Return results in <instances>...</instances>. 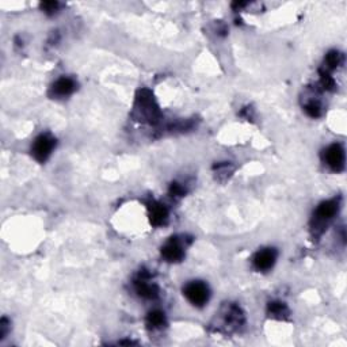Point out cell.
Segmentation results:
<instances>
[{
  "instance_id": "obj_1",
  "label": "cell",
  "mask_w": 347,
  "mask_h": 347,
  "mask_svg": "<svg viewBox=\"0 0 347 347\" xmlns=\"http://www.w3.org/2000/svg\"><path fill=\"white\" fill-rule=\"evenodd\" d=\"M184 294L191 304L197 307H202L208 303L209 300V290L206 285L201 282H191L188 283L184 288Z\"/></svg>"
},
{
  "instance_id": "obj_2",
  "label": "cell",
  "mask_w": 347,
  "mask_h": 347,
  "mask_svg": "<svg viewBox=\"0 0 347 347\" xmlns=\"http://www.w3.org/2000/svg\"><path fill=\"white\" fill-rule=\"evenodd\" d=\"M324 160L334 171H342L345 167V151L339 144L330 145L324 152Z\"/></svg>"
},
{
  "instance_id": "obj_3",
  "label": "cell",
  "mask_w": 347,
  "mask_h": 347,
  "mask_svg": "<svg viewBox=\"0 0 347 347\" xmlns=\"http://www.w3.org/2000/svg\"><path fill=\"white\" fill-rule=\"evenodd\" d=\"M55 147V141L52 137L42 134L38 139L34 141L33 145V155L38 162H45L49 158V155L52 154V149Z\"/></svg>"
},
{
  "instance_id": "obj_4",
  "label": "cell",
  "mask_w": 347,
  "mask_h": 347,
  "mask_svg": "<svg viewBox=\"0 0 347 347\" xmlns=\"http://www.w3.org/2000/svg\"><path fill=\"white\" fill-rule=\"evenodd\" d=\"M275 258H277V254L274 250H263V251H259L255 258H254V264L258 270H262V271H266V270H270L273 267L274 263H275Z\"/></svg>"
},
{
  "instance_id": "obj_5",
  "label": "cell",
  "mask_w": 347,
  "mask_h": 347,
  "mask_svg": "<svg viewBox=\"0 0 347 347\" xmlns=\"http://www.w3.org/2000/svg\"><path fill=\"white\" fill-rule=\"evenodd\" d=\"M162 255L169 262H178V260L183 258V250L180 247V244L173 239L162 248Z\"/></svg>"
},
{
  "instance_id": "obj_6",
  "label": "cell",
  "mask_w": 347,
  "mask_h": 347,
  "mask_svg": "<svg viewBox=\"0 0 347 347\" xmlns=\"http://www.w3.org/2000/svg\"><path fill=\"white\" fill-rule=\"evenodd\" d=\"M75 89V83L74 80L70 79V78H61L56 82L53 85V91H55L56 95L59 96H67L70 95L72 91Z\"/></svg>"
},
{
  "instance_id": "obj_7",
  "label": "cell",
  "mask_w": 347,
  "mask_h": 347,
  "mask_svg": "<svg viewBox=\"0 0 347 347\" xmlns=\"http://www.w3.org/2000/svg\"><path fill=\"white\" fill-rule=\"evenodd\" d=\"M338 212V203L335 201H327L323 202L316 210V216L319 220H330L335 216Z\"/></svg>"
},
{
  "instance_id": "obj_8",
  "label": "cell",
  "mask_w": 347,
  "mask_h": 347,
  "mask_svg": "<svg viewBox=\"0 0 347 347\" xmlns=\"http://www.w3.org/2000/svg\"><path fill=\"white\" fill-rule=\"evenodd\" d=\"M149 217H151V223L154 224V225H160L167 218V210H166L163 205L154 203L149 208Z\"/></svg>"
},
{
  "instance_id": "obj_9",
  "label": "cell",
  "mask_w": 347,
  "mask_h": 347,
  "mask_svg": "<svg viewBox=\"0 0 347 347\" xmlns=\"http://www.w3.org/2000/svg\"><path fill=\"white\" fill-rule=\"evenodd\" d=\"M136 289H137V293H139L141 297L145 298H154L158 296V289L154 285H149L145 281H140L136 285Z\"/></svg>"
},
{
  "instance_id": "obj_10",
  "label": "cell",
  "mask_w": 347,
  "mask_h": 347,
  "mask_svg": "<svg viewBox=\"0 0 347 347\" xmlns=\"http://www.w3.org/2000/svg\"><path fill=\"white\" fill-rule=\"evenodd\" d=\"M148 324L151 327H162L164 324V315L159 311H154L148 315Z\"/></svg>"
},
{
  "instance_id": "obj_11",
  "label": "cell",
  "mask_w": 347,
  "mask_h": 347,
  "mask_svg": "<svg viewBox=\"0 0 347 347\" xmlns=\"http://www.w3.org/2000/svg\"><path fill=\"white\" fill-rule=\"evenodd\" d=\"M338 61H339V55L335 53V52L328 53L327 57H326V64H327L330 68H335L338 65Z\"/></svg>"
},
{
  "instance_id": "obj_12",
  "label": "cell",
  "mask_w": 347,
  "mask_h": 347,
  "mask_svg": "<svg viewBox=\"0 0 347 347\" xmlns=\"http://www.w3.org/2000/svg\"><path fill=\"white\" fill-rule=\"evenodd\" d=\"M270 312L273 313V315H283V313L286 312V308H285V305L281 303H273L270 304Z\"/></svg>"
},
{
  "instance_id": "obj_13",
  "label": "cell",
  "mask_w": 347,
  "mask_h": 347,
  "mask_svg": "<svg viewBox=\"0 0 347 347\" xmlns=\"http://www.w3.org/2000/svg\"><path fill=\"white\" fill-rule=\"evenodd\" d=\"M305 111L308 113V115H311V117H319L320 115V107H319V104L316 103H309L305 107Z\"/></svg>"
},
{
  "instance_id": "obj_14",
  "label": "cell",
  "mask_w": 347,
  "mask_h": 347,
  "mask_svg": "<svg viewBox=\"0 0 347 347\" xmlns=\"http://www.w3.org/2000/svg\"><path fill=\"white\" fill-rule=\"evenodd\" d=\"M42 8L45 10V12H53L57 8V3L56 1H46L42 4Z\"/></svg>"
},
{
  "instance_id": "obj_15",
  "label": "cell",
  "mask_w": 347,
  "mask_h": 347,
  "mask_svg": "<svg viewBox=\"0 0 347 347\" xmlns=\"http://www.w3.org/2000/svg\"><path fill=\"white\" fill-rule=\"evenodd\" d=\"M171 193H173L174 195H180V194L183 193V188L179 187L178 184H173V187H171Z\"/></svg>"
}]
</instances>
